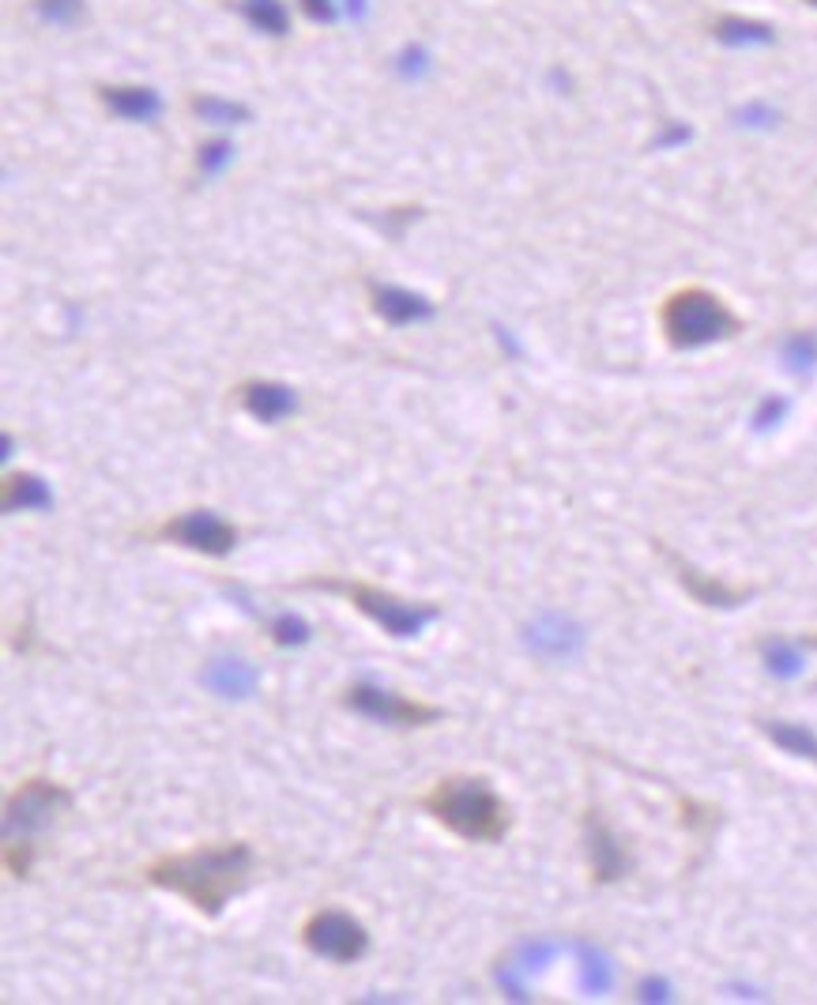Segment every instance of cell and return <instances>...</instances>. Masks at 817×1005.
<instances>
[{
    "label": "cell",
    "instance_id": "f546056e",
    "mask_svg": "<svg viewBox=\"0 0 817 1005\" xmlns=\"http://www.w3.org/2000/svg\"><path fill=\"white\" fill-rule=\"evenodd\" d=\"M347 4V12L355 16V19H362V12H366V0H344Z\"/></svg>",
    "mask_w": 817,
    "mask_h": 1005
},
{
    "label": "cell",
    "instance_id": "277c9868",
    "mask_svg": "<svg viewBox=\"0 0 817 1005\" xmlns=\"http://www.w3.org/2000/svg\"><path fill=\"white\" fill-rule=\"evenodd\" d=\"M306 587L347 595L350 606L362 611L366 618L374 622L381 633H388L392 640H411L426 629V625H433L437 618H441V606L437 603L404 599V595L388 592V587H377L369 581H325V576H313V581H306Z\"/></svg>",
    "mask_w": 817,
    "mask_h": 1005
},
{
    "label": "cell",
    "instance_id": "cb8c5ba5",
    "mask_svg": "<svg viewBox=\"0 0 817 1005\" xmlns=\"http://www.w3.org/2000/svg\"><path fill=\"white\" fill-rule=\"evenodd\" d=\"M268 633L279 648H302V644H309V637H313L309 622L298 618V614H279V618H272Z\"/></svg>",
    "mask_w": 817,
    "mask_h": 1005
},
{
    "label": "cell",
    "instance_id": "9c48e42d",
    "mask_svg": "<svg viewBox=\"0 0 817 1005\" xmlns=\"http://www.w3.org/2000/svg\"><path fill=\"white\" fill-rule=\"evenodd\" d=\"M584 851L595 885H611V881L625 878V870H630V855H625L622 840L614 837L611 824L600 818V810L584 813Z\"/></svg>",
    "mask_w": 817,
    "mask_h": 1005
},
{
    "label": "cell",
    "instance_id": "8992f818",
    "mask_svg": "<svg viewBox=\"0 0 817 1005\" xmlns=\"http://www.w3.org/2000/svg\"><path fill=\"white\" fill-rule=\"evenodd\" d=\"M302 945L331 964H358L369 953V931L362 919H355L344 907H317L302 923Z\"/></svg>",
    "mask_w": 817,
    "mask_h": 1005
},
{
    "label": "cell",
    "instance_id": "8fae6325",
    "mask_svg": "<svg viewBox=\"0 0 817 1005\" xmlns=\"http://www.w3.org/2000/svg\"><path fill=\"white\" fill-rule=\"evenodd\" d=\"M524 644L539 659H573L584 648V629L562 614H543L524 629Z\"/></svg>",
    "mask_w": 817,
    "mask_h": 1005
},
{
    "label": "cell",
    "instance_id": "6da1fadb",
    "mask_svg": "<svg viewBox=\"0 0 817 1005\" xmlns=\"http://www.w3.org/2000/svg\"><path fill=\"white\" fill-rule=\"evenodd\" d=\"M256 866V855L245 840H226V843H201L188 851H170L159 855L147 866V881L155 889L188 900L201 915L218 919L226 912V904L249 885Z\"/></svg>",
    "mask_w": 817,
    "mask_h": 1005
},
{
    "label": "cell",
    "instance_id": "4316f807",
    "mask_svg": "<svg viewBox=\"0 0 817 1005\" xmlns=\"http://www.w3.org/2000/svg\"><path fill=\"white\" fill-rule=\"evenodd\" d=\"M784 414H787V400H776V396H768V400L757 407V414H754V430L757 433H768L773 425L784 422Z\"/></svg>",
    "mask_w": 817,
    "mask_h": 1005
},
{
    "label": "cell",
    "instance_id": "ac0fdd59",
    "mask_svg": "<svg viewBox=\"0 0 817 1005\" xmlns=\"http://www.w3.org/2000/svg\"><path fill=\"white\" fill-rule=\"evenodd\" d=\"M712 38L724 45H768L773 42V27L762 19H746V16H719L712 23Z\"/></svg>",
    "mask_w": 817,
    "mask_h": 1005
},
{
    "label": "cell",
    "instance_id": "e0dca14e",
    "mask_svg": "<svg viewBox=\"0 0 817 1005\" xmlns=\"http://www.w3.org/2000/svg\"><path fill=\"white\" fill-rule=\"evenodd\" d=\"M757 727H762L768 742L780 746L784 753L803 757V761L817 765V735L810 731V727H803V724H784V719H762Z\"/></svg>",
    "mask_w": 817,
    "mask_h": 1005
},
{
    "label": "cell",
    "instance_id": "484cf974",
    "mask_svg": "<svg viewBox=\"0 0 817 1005\" xmlns=\"http://www.w3.org/2000/svg\"><path fill=\"white\" fill-rule=\"evenodd\" d=\"M34 8L45 23H57V27H72L75 19L83 16V0H34Z\"/></svg>",
    "mask_w": 817,
    "mask_h": 1005
},
{
    "label": "cell",
    "instance_id": "7c38bea8",
    "mask_svg": "<svg viewBox=\"0 0 817 1005\" xmlns=\"http://www.w3.org/2000/svg\"><path fill=\"white\" fill-rule=\"evenodd\" d=\"M237 403H242L245 414H253L256 422L279 425L283 419H290V414L298 411V392L283 381H264V377H256V381L237 384Z\"/></svg>",
    "mask_w": 817,
    "mask_h": 1005
},
{
    "label": "cell",
    "instance_id": "7a4b0ae2",
    "mask_svg": "<svg viewBox=\"0 0 817 1005\" xmlns=\"http://www.w3.org/2000/svg\"><path fill=\"white\" fill-rule=\"evenodd\" d=\"M430 818L468 843H498L509 832V802L487 776H445L418 799Z\"/></svg>",
    "mask_w": 817,
    "mask_h": 1005
},
{
    "label": "cell",
    "instance_id": "ffe728a7",
    "mask_svg": "<svg viewBox=\"0 0 817 1005\" xmlns=\"http://www.w3.org/2000/svg\"><path fill=\"white\" fill-rule=\"evenodd\" d=\"M242 16L249 19L256 31L272 34V38H283L290 31V12L283 8V0H242Z\"/></svg>",
    "mask_w": 817,
    "mask_h": 1005
},
{
    "label": "cell",
    "instance_id": "83f0119b",
    "mask_svg": "<svg viewBox=\"0 0 817 1005\" xmlns=\"http://www.w3.org/2000/svg\"><path fill=\"white\" fill-rule=\"evenodd\" d=\"M298 8L313 19V23H331V19L339 16V0H298Z\"/></svg>",
    "mask_w": 817,
    "mask_h": 1005
},
{
    "label": "cell",
    "instance_id": "9a60e30c",
    "mask_svg": "<svg viewBox=\"0 0 817 1005\" xmlns=\"http://www.w3.org/2000/svg\"><path fill=\"white\" fill-rule=\"evenodd\" d=\"M0 509L4 512H50L53 490L34 471H8L0 482Z\"/></svg>",
    "mask_w": 817,
    "mask_h": 1005
},
{
    "label": "cell",
    "instance_id": "3957f363",
    "mask_svg": "<svg viewBox=\"0 0 817 1005\" xmlns=\"http://www.w3.org/2000/svg\"><path fill=\"white\" fill-rule=\"evenodd\" d=\"M663 339L674 350H701L712 343H724L743 331V317L708 287H682L667 294L660 306Z\"/></svg>",
    "mask_w": 817,
    "mask_h": 1005
},
{
    "label": "cell",
    "instance_id": "30bf717a",
    "mask_svg": "<svg viewBox=\"0 0 817 1005\" xmlns=\"http://www.w3.org/2000/svg\"><path fill=\"white\" fill-rule=\"evenodd\" d=\"M660 554L671 562L674 576H678V584L693 595V603L716 606V611H735V606H743L749 595H754V587H735V584H724V581H716V576L701 573V568H693L690 562H682V557L674 554V550H667V546H660Z\"/></svg>",
    "mask_w": 817,
    "mask_h": 1005
},
{
    "label": "cell",
    "instance_id": "2e32d148",
    "mask_svg": "<svg viewBox=\"0 0 817 1005\" xmlns=\"http://www.w3.org/2000/svg\"><path fill=\"white\" fill-rule=\"evenodd\" d=\"M99 99L113 117H125V121H155L163 113V99H159L155 88H144V83H118V88H99Z\"/></svg>",
    "mask_w": 817,
    "mask_h": 1005
},
{
    "label": "cell",
    "instance_id": "d4e9b609",
    "mask_svg": "<svg viewBox=\"0 0 817 1005\" xmlns=\"http://www.w3.org/2000/svg\"><path fill=\"white\" fill-rule=\"evenodd\" d=\"M231 158H234L231 140H207V144H201V151H196V170H201L204 177H215L231 166Z\"/></svg>",
    "mask_w": 817,
    "mask_h": 1005
},
{
    "label": "cell",
    "instance_id": "7402d4cb",
    "mask_svg": "<svg viewBox=\"0 0 817 1005\" xmlns=\"http://www.w3.org/2000/svg\"><path fill=\"white\" fill-rule=\"evenodd\" d=\"M581 983H584V991L588 994H606L614 987V968H611V961L600 953V950H592V945H581Z\"/></svg>",
    "mask_w": 817,
    "mask_h": 1005
},
{
    "label": "cell",
    "instance_id": "4fadbf2b",
    "mask_svg": "<svg viewBox=\"0 0 817 1005\" xmlns=\"http://www.w3.org/2000/svg\"><path fill=\"white\" fill-rule=\"evenodd\" d=\"M369 306H374L377 317L392 328L433 317V301L426 298V294H415L404 287H381V283H369Z\"/></svg>",
    "mask_w": 817,
    "mask_h": 1005
},
{
    "label": "cell",
    "instance_id": "5b68a950",
    "mask_svg": "<svg viewBox=\"0 0 817 1005\" xmlns=\"http://www.w3.org/2000/svg\"><path fill=\"white\" fill-rule=\"evenodd\" d=\"M72 802L75 799L64 783L45 780V776H31L4 802V840L34 843L38 832L53 829V821L72 810Z\"/></svg>",
    "mask_w": 817,
    "mask_h": 1005
},
{
    "label": "cell",
    "instance_id": "5bb4252c",
    "mask_svg": "<svg viewBox=\"0 0 817 1005\" xmlns=\"http://www.w3.org/2000/svg\"><path fill=\"white\" fill-rule=\"evenodd\" d=\"M201 681H204L207 689H212L215 697H223V700H245V697L256 694V686H261V675H256V667H249L245 659L215 656V659L204 663Z\"/></svg>",
    "mask_w": 817,
    "mask_h": 1005
},
{
    "label": "cell",
    "instance_id": "52a82bcc",
    "mask_svg": "<svg viewBox=\"0 0 817 1005\" xmlns=\"http://www.w3.org/2000/svg\"><path fill=\"white\" fill-rule=\"evenodd\" d=\"M344 708L347 712L374 719V724H388V727H430L445 716L441 708L430 705V700L404 697V694H396V689L374 686V681H355V686H347Z\"/></svg>",
    "mask_w": 817,
    "mask_h": 1005
},
{
    "label": "cell",
    "instance_id": "4dcf8cb0",
    "mask_svg": "<svg viewBox=\"0 0 817 1005\" xmlns=\"http://www.w3.org/2000/svg\"><path fill=\"white\" fill-rule=\"evenodd\" d=\"M806 4H814V8H817V0H806Z\"/></svg>",
    "mask_w": 817,
    "mask_h": 1005
},
{
    "label": "cell",
    "instance_id": "603a6c76",
    "mask_svg": "<svg viewBox=\"0 0 817 1005\" xmlns=\"http://www.w3.org/2000/svg\"><path fill=\"white\" fill-rule=\"evenodd\" d=\"M784 366L799 377H806L817 366V339L810 331H795V336L784 339Z\"/></svg>",
    "mask_w": 817,
    "mask_h": 1005
},
{
    "label": "cell",
    "instance_id": "d6986e66",
    "mask_svg": "<svg viewBox=\"0 0 817 1005\" xmlns=\"http://www.w3.org/2000/svg\"><path fill=\"white\" fill-rule=\"evenodd\" d=\"M193 113L207 125H245V121H253V110L242 106V102H231V99H218V94H193Z\"/></svg>",
    "mask_w": 817,
    "mask_h": 1005
},
{
    "label": "cell",
    "instance_id": "44dd1931",
    "mask_svg": "<svg viewBox=\"0 0 817 1005\" xmlns=\"http://www.w3.org/2000/svg\"><path fill=\"white\" fill-rule=\"evenodd\" d=\"M762 659H765L768 675H776V678H799V675H803V667H806L803 652L795 648L792 640H784V637L765 640V644H762Z\"/></svg>",
    "mask_w": 817,
    "mask_h": 1005
},
{
    "label": "cell",
    "instance_id": "f1b7e54d",
    "mask_svg": "<svg viewBox=\"0 0 817 1005\" xmlns=\"http://www.w3.org/2000/svg\"><path fill=\"white\" fill-rule=\"evenodd\" d=\"M641 998L644 1002H667L671 998V987L663 980H644L641 983Z\"/></svg>",
    "mask_w": 817,
    "mask_h": 1005
},
{
    "label": "cell",
    "instance_id": "ba28073f",
    "mask_svg": "<svg viewBox=\"0 0 817 1005\" xmlns=\"http://www.w3.org/2000/svg\"><path fill=\"white\" fill-rule=\"evenodd\" d=\"M155 539L177 543L207 557H226L237 546V527L212 509H185L155 527Z\"/></svg>",
    "mask_w": 817,
    "mask_h": 1005
}]
</instances>
